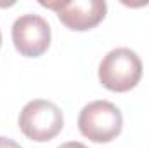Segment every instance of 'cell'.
<instances>
[{"instance_id": "1", "label": "cell", "mask_w": 149, "mask_h": 148, "mask_svg": "<svg viewBox=\"0 0 149 148\" xmlns=\"http://www.w3.org/2000/svg\"><path fill=\"white\" fill-rule=\"evenodd\" d=\"M142 77V61L135 51L118 47L109 51L99 65V82L113 92H128Z\"/></svg>"}, {"instance_id": "2", "label": "cell", "mask_w": 149, "mask_h": 148, "mask_svg": "<svg viewBox=\"0 0 149 148\" xmlns=\"http://www.w3.org/2000/svg\"><path fill=\"white\" fill-rule=\"evenodd\" d=\"M78 129L94 143H109L120 136L123 129V115L111 101L97 99L81 108Z\"/></svg>"}, {"instance_id": "3", "label": "cell", "mask_w": 149, "mask_h": 148, "mask_svg": "<svg viewBox=\"0 0 149 148\" xmlns=\"http://www.w3.org/2000/svg\"><path fill=\"white\" fill-rule=\"evenodd\" d=\"M21 132L37 143H45L54 140L64 125V117L61 108L47 99L28 101L19 113Z\"/></svg>"}, {"instance_id": "4", "label": "cell", "mask_w": 149, "mask_h": 148, "mask_svg": "<svg viewBox=\"0 0 149 148\" xmlns=\"http://www.w3.org/2000/svg\"><path fill=\"white\" fill-rule=\"evenodd\" d=\"M43 7L56 11L59 21L73 30L87 32L95 28L108 12L104 0H73V2H40Z\"/></svg>"}, {"instance_id": "5", "label": "cell", "mask_w": 149, "mask_h": 148, "mask_svg": "<svg viewBox=\"0 0 149 148\" xmlns=\"http://www.w3.org/2000/svg\"><path fill=\"white\" fill-rule=\"evenodd\" d=\"M12 42L24 58H38L50 45V25L38 14H23L12 25Z\"/></svg>"}, {"instance_id": "6", "label": "cell", "mask_w": 149, "mask_h": 148, "mask_svg": "<svg viewBox=\"0 0 149 148\" xmlns=\"http://www.w3.org/2000/svg\"><path fill=\"white\" fill-rule=\"evenodd\" d=\"M0 148H23V147L19 143H16L14 140H9V138L0 136Z\"/></svg>"}, {"instance_id": "7", "label": "cell", "mask_w": 149, "mask_h": 148, "mask_svg": "<svg viewBox=\"0 0 149 148\" xmlns=\"http://www.w3.org/2000/svg\"><path fill=\"white\" fill-rule=\"evenodd\" d=\"M57 148H87V147L83 143H80V141H68V143H63Z\"/></svg>"}, {"instance_id": "8", "label": "cell", "mask_w": 149, "mask_h": 148, "mask_svg": "<svg viewBox=\"0 0 149 148\" xmlns=\"http://www.w3.org/2000/svg\"><path fill=\"white\" fill-rule=\"evenodd\" d=\"M0 45H2V33H0Z\"/></svg>"}]
</instances>
